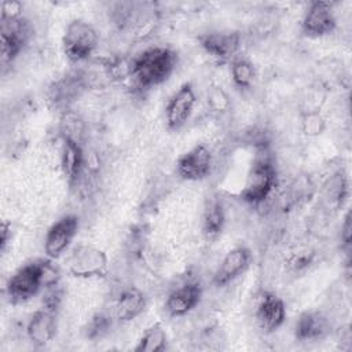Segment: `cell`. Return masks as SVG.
Masks as SVG:
<instances>
[{
  "label": "cell",
  "instance_id": "ac0fdd59",
  "mask_svg": "<svg viewBox=\"0 0 352 352\" xmlns=\"http://www.w3.org/2000/svg\"><path fill=\"white\" fill-rule=\"evenodd\" d=\"M226 226V212L223 204L217 198H209L202 213V234L208 241L220 236Z\"/></svg>",
  "mask_w": 352,
  "mask_h": 352
},
{
  "label": "cell",
  "instance_id": "5b68a950",
  "mask_svg": "<svg viewBox=\"0 0 352 352\" xmlns=\"http://www.w3.org/2000/svg\"><path fill=\"white\" fill-rule=\"evenodd\" d=\"M109 271L107 254L95 246H77L69 258V272L76 278H102Z\"/></svg>",
  "mask_w": 352,
  "mask_h": 352
},
{
  "label": "cell",
  "instance_id": "83f0119b",
  "mask_svg": "<svg viewBox=\"0 0 352 352\" xmlns=\"http://www.w3.org/2000/svg\"><path fill=\"white\" fill-rule=\"evenodd\" d=\"M23 11V6L19 1L8 0L1 3V19H15L21 18Z\"/></svg>",
  "mask_w": 352,
  "mask_h": 352
},
{
  "label": "cell",
  "instance_id": "ffe728a7",
  "mask_svg": "<svg viewBox=\"0 0 352 352\" xmlns=\"http://www.w3.org/2000/svg\"><path fill=\"white\" fill-rule=\"evenodd\" d=\"M166 331L160 322L150 324L139 338L135 352H162L166 348Z\"/></svg>",
  "mask_w": 352,
  "mask_h": 352
},
{
  "label": "cell",
  "instance_id": "3957f363",
  "mask_svg": "<svg viewBox=\"0 0 352 352\" xmlns=\"http://www.w3.org/2000/svg\"><path fill=\"white\" fill-rule=\"evenodd\" d=\"M98 43L96 29L84 19L70 21L62 37L63 54L72 63L87 60L95 52Z\"/></svg>",
  "mask_w": 352,
  "mask_h": 352
},
{
  "label": "cell",
  "instance_id": "9c48e42d",
  "mask_svg": "<svg viewBox=\"0 0 352 352\" xmlns=\"http://www.w3.org/2000/svg\"><path fill=\"white\" fill-rule=\"evenodd\" d=\"M1 59L4 63L12 62L25 48L30 37L29 22L21 16L15 19H1Z\"/></svg>",
  "mask_w": 352,
  "mask_h": 352
},
{
  "label": "cell",
  "instance_id": "d6986e66",
  "mask_svg": "<svg viewBox=\"0 0 352 352\" xmlns=\"http://www.w3.org/2000/svg\"><path fill=\"white\" fill-rule=\"evenodd\" d=\"M327 330L326 319L315 311H305L302 312L294 324V337L298 341H314L320 337Z\"/></svg>",
  "mask_w": 352,
  "mask_h": 352
},
{
  "label": "cell",
  "instance_id": "f546056e",
  "mask_svg": "<svg viewBox=\"0 0 352 352\" xmlns=\"http://www.w3.org/2000/svg\"><path fill=\"white\" fill-rule=\"evenodd\" d=\"M10 239H11V224H8L7 221H3L0 227V250L1 252L6 250Z\"/></svg>",
  "mask_w": 352,
  "mask_h": 352
},
{
  "label": "cell",
  "instance_id": "cb8c5ba5",
  "mask_svg": "<svg viewBox=\"0 0 352 352\" xmlns=\"http://www.w3.org/2000/svg\"><path fill=\"white\" fill-rule=\"evenodd\" d=\"M206 104L210 111L223 114L231 109V99L221 87L213 85L206 92Z\"/></svg>",
  "mask_w": 352,
  "mask_h": 352
},
{
  "label": "cell",
  "instance_id": "6da1fadb",
  "mask_svg": "<svg viewBox=\"0 0 352 352\" xmlns=\"http://www.w3.org/2000/svg\"><path fill=\"white\" fill-rule=\"evenodd\" d=\"M179 62L177 52L168 47H151L140 52L131 63L129 73L140 88H153L165 82Z\"/></svg>",
  "mask_w": 352,
  "mask_h": 352
},
{
  "label": "cell",
  "instance_id": "7c38bea8",
  "mask_svg": "<svg viewBox=\"0 0 352 352\" xmlns=\"http://www.w3.org/2000/svg\"><path fill=\"white\" fill-rule=\"evenodd\" d=\"M202 50L217 63H226L236 58L241 47V36L236 32H209L199 36Z\"/></svg>",
  "mask_w": 352,
  "mask_h": 352
},
{
  "label": "cell",
  "instance_id": "4316f807",
  "mask_svg": "<svg viewBox=\"0 0 352 352\" xmlns=\"http://www.w3.org/2000/svg\"><path fill=\"white\" fill-rule=\"evenodd\" d=\"M62 296L63 292L59 287V283L51 285L44 287V294H43V307L52 309V311H58L60 301H62Z\"/></svg>",
  "mask_w": 352,
  "mask_h": 352
},
{
  "label": "cell",
  "instance_id": "8fae6325",
  "mask_svg": "<svg viewBox=\"0 0 352 352\" xmlns=\"http://www.w3.org/2000/svg\"><path fill=\"white\" fill-rule=\"evenodd\" d=\"M252 252L245 245H238L228 250L213 274V285L224 287L238 279L250 265Z\"/></svg>",
  "mask_w": 352,
  "mask_h": 352
},
{
  "label": "cell",
  "instance_id": "7a4b0ae2",
  "mask_svg": "<svg viewBox=\"0 0 352 352\" xmlns=\"http://www.w3.org/2000/svg\"><path fill=\"white\" fill-rule=\"evenodd\" d=\"M276 186V169L267 155L257 157L239 191V198L249 205L263 204L274 191Z\"/></svg>",
  "mask_w": 352,
  "mask_h": 352
},
{
  "label": "cell",
  "instance_id": "603a6c76",
  "mask_svg": "<svg viewBox=\"0 0 352 352\" xmlns=\"http://www.w3.org/2000/svg\"><path fill=\"white\" fill-rule=\"evenodd\" d=\"M324 129H326V118L319 110L316 109L307 110L301 114V131L305 136L316 138L322 135Z\"/></svg>",
  "mask_w": 352,
  "mask_h": 352
},
{
  "label": "cell",
  "instance_id": "d4e9b609",
  "mask_svg": "<svg viewBox=\"0 0 352 352\" xmlns=\"http://www.w3.org/2000/svg\"><path fill=\"white\" fill-rule=\"evenodd\" d=\"M111 324H113V320L109 315H106L103 312H98L88 322L87 329H85V336L89 340L100 338V337H103L104 334L109 333V330L111 329Z\"/></svg>",
  "mask_w": 352,
  "mask_h": 352
},
{
  "label": "cell",
  "instance_id": "9a60e30c",
  "mask_svg": "<svg viewBox=\"0 0 352 352\" xmlns=\"http://www.w3.org/2000/svg\"><path fill=\"white\" fill-rule=\"evenodd\" d=\"M202 298V287L197 282H186L172 290L165 301V311L172 318H180L190 314Z\"/></svg>",
  "mask_w": 352,
  "mask_h": 352
},
{
  "label": "cell",
  "instance_id": "f1b7e54d",
  "mask_svg": "<svg viewBox=\"0 0 352 352\" xmlns=\"http://www.w3.org/2000/svg\"><path fill=\"white\" fill-rule=\"evenodd\" d=\"M351 239H352V220H351V212L348 210L345 217H344V223L341 226V241H342V246L349 249L351 246Z\"/></svg>",
  "mask_w": 352,
  "mask_h": 352
},
{
  "label": "cell",
  "instance_id": "ba28073f",
  "mask_svg": "<svg viewBox=\"0 0 352 352\" xmlns=\"http://www.w3.org/2000/svg\"><path fill=\"white\" fill-rule=\"evenodd\" d=\"M197 95L191 82H183L165 106V121L169 131H179L192 114Z\"/></svg>",
  "mask_w": 352,
  "mask_h": 352
},
{
  "label": "cell",
  "instance_id": "277c9868",
  "mask_svg": "<svg viewBox=\"0 0 352 352\" xmlns=\"http://www.w3.org/2000/svg\"><path fill=\"white\" fill-rule=\"evenodd\" d=\"M44 289V261H32L19 267L8 279L6 290L11 302H25Z\"/></svg>",
  "mask_w": 352,
  "mask_h": 352
},
{
  "label": "cell",
  "instance_id": "7402d4cb",
  "mask_svg": "<svg viewBox=\"0 0 352 352\" xmlns=\"http://www.w3.org/2000/svg\"><path fill=\"white\" fill-rule=\"evenodd\" d=\"M59 132L62 139L81 143L84 135V122L76 113L65 111L60 117Z\"/></svg>",
  "mask_w": 352,
  "mask_h": 352
},
{
  "label": "cell",
  "instance_id": "484cf974",
  "mask_svg": "<svg viewBox=\"0 0 352 352\" xmlns=\"http://www.w3.org/2000/svg\"><path fill=\"white\" fill-rule=\"evenodd\" d=\"M348 194V183H346V179L345 176L341 173V175H337L331 182H330V191H329V197L331 198V201L340 206L342 205V201L345 199Z\"/></svg>",
  "mask_w": 352,
  "mask_h": 352
},
{
  "label": "cell",
  "instance_id": "52a82bcc",
  "mask_svg": "<svg viewBox=\"0 0 352 352\" xmlns=\"http://www.w3.org/2000/svg\"><path fill=\"white\" fill-rule=\"evenodd\" d=\"M80 227L76 214H65L58 219L47 231L44 239V250L48 258H59L70 246Z\"/></svg>",
  "mask_w": 352,
  "mask_h": 352
},
{
  "label": "cell",
  "instance_id": "44dd1931",
  "mask_svg": "<svg viewBox=\"0 0 352 352\" xmlns=\"http://www.w3.org/2000/svg\"><path fill=\"white\" fill-rule=\"evenodd\" d=\"M256 77L253 63L243 58L236 56L231 60V78L238 89H248Z\"/></svg>",
  "mask_w": 352,
  "mask_h": 352
},
{
  "label": "cell",
  "instance_id": "5bb4252c",
  "mask_svg": "<svg viewBox=\"0 0 352 352\" xmlns=\"http://www.w3.org/2000/svg\"><path fill=\"white\" fill-rule=\"evenodd\" d=\"M56 329V311L41 307L30 316L26 324V336L34 346L43 348L55 338Z\"/></svg>",
  "mask_w": 352,
  "mask_h": 352
},
{
  "label": "cell",
  "instance_id": "30bf717a",
  "mask_svg": "<svg viewBox=\"0 0 352 352\" xmlns=\"http://www.w3.org/2000/svg\"><path fill=\"white\" fill-rule=\"evenodd\" d=\"M337 19L329 1H312L301 21V32L308 37H323L334 32Z\"/></svg>",
  "mask_w": 352,
  "mask_h": 352
},
{
  "label": "cell",
  "instance_id": "4fadbf2b",
  "mask_svg": "<svg viewBox=\"0 0 352 352\" xmlns=\"http://www.w3.org/2000/svg\"><path fill=\"white\" fill-rule=\"evenodd\" d=\"M286 319V307L283 300L275 293H263L256 308V322L258 327L270 334L276 331Z\"/></svg>",
  "mask_w": 352,
  "mask_h": 352
},
{
  "label": "cell",
  "instance_id": "e0dca14e",
  "mask_svg": "<svg viewBox=\"0 0 352 352\" xmlns=\"http://www.w3.org/2000/svg\"><path fill=\"white\" fill-rule=\"evenodd\" d=\"M85 158L82 151V144L62 139V153H60V168L62 173L66 177L67 183L72 186L78 182L82 169H84Z\"/></svg>",
  "mask_w": 352,
  "mask_h": 352
},
{
  "label": "cell",
  "instance_id": "2e32d148",
  "mask_svg": "<svg viewBox=\"0 0 352 352\" xmlns=\"http://www.w3.org/2000/svg\"><path fill=\"white\" fill-rule=\"evenodd\" d=\"M146 302L144 293L135 286H129L124 289L116 300V318L120 322H132L144 311Z\"/></svg>",
  "mask_w": 352,
  "mask_h": 352
},
{
  "label": "cell",
  "instance_id": "8992f818",
  "mask_svg": "<svg viewBox=\"0 0 352 352\" xmlns=\"http://www.w3.org/2000/svg\"><path fill=\"white\" fill-rule=\"evenodd\" d=\"M213 168V155L205 144H195L183 153L176 162L177 175L187 182L206 179Z\"/></svg>",
  "mask_w": 352,
  "mask_h": 352
}]
</instances>
